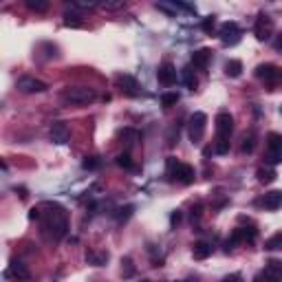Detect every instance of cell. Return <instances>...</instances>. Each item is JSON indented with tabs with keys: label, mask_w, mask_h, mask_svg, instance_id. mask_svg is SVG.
<instances>
[{
	"label": "cell",
	"mask_w": 282,
	"mask_h": 282,
	"mask_svg": "<svg viewBox=\"0 0 282 282\" xmlns=\"http://www.w3.org/2000/svg\"><path fill=\"white\" fill-rule=\"evenodd\" d=\"M40 218H42V227L49 234L53 241H60L66 236L68 232V216L64 212V207L57 203H44L40 207Z\"/></svg>",
	"instance_id": "6da1fadb"
},
{
	"label": "cell",
	"mask_w": 282,
	"mask_h": 282,
	"mask_svg": "<svg viewBox=\"0 0 282 282\" xmlns=\"http://www.w3.org/2000/svg\"><path fill=\"white\" fill-rule=\"evenodd\" d=\"M168 177L172 181H179L183 185H190L194 181V168L188 163H181L174 157L168 159Z\"/></svg>",
	"instance_id": "7a4b0ae2"
},
{
	"label": "cell",
	"mask_w": 282,
	"mask_h": 282,
	"mask_svg": "<svg viewBox=\"0 0 282 282\" xmlns=\"http://www.w3.org/2000/svg\"><path fill=\"white\" fill-rule=\"evenodd\" d=\"M97 97L93 88H86V86H73L64 90L62 95V102L64 104H71V106H84V104H90L93 99Z\"/></svg>",
	"instance_id": "3957f363"
},
{
	"label": "cell",
	"mask_w": 282,
	"mask_h": 282,
	"mask_svg": "<svg viewBox=\"0 0 282 282\" xmlns=\"http://www.w3.org/2000/svg\"><path fill=\"white\" fill-rule=\"evenodd\" d=\"M267 163H271V166L282 163V135H278V132L267 135Z\"/></svg>",
	"instance_id": "277c9868"
},
{
	"label": "cell",
	"mask_w": 282,
	"mask_h": 282,
	"mask_svg": "<svg viewBox=\"0 0 282 282\" xmlns=\"http://www.w3.org/2000/svg\"><path fill=\"white\" fill-rule=\"evenodd\" d=\"M205 126H207V115L205 113H194L190 117V128H188V135H190V141L192 143H199L205 135Z\"/></svg>",
	"instance_id": "5b68a950"
},
{
	"label": "cell",
	"mask_w": 282,
	"mask_h": 282,
	"mask_svg": "<svg viewBox=\"0 0 282 282\" xmlns=\"http://www.w3.org/2000/svg\"><path fill=\"white\" fill-rule=\"evenodd\" d=\"M218 35H221V40H223V44H238L241 42V35H243V31H241V26H238L236 22H223L221 24V31H218Z\"/></svg>",
	"instance_id": "8992f818"
},
{
	"label": "cell",
	"mask_w": 282,
	"mask_h": 282,
	"mask_svg": "<svg viewBox=\"0 0 282 282\" xmlns=\"http://www.w3.org/2000/svg\"><path fill=\"white\" fill-rule=\"evenodd\" d=\"M282 278V263L280 260H269L265 269L256 276V282H280Z\"/></svg>",
	"instance_id": "52a82bcc"
},
{
	"label": "cell",
	"mask_w": 282,
	"mask_h": 282,
	"mask_svg": "<svg viewBox=\"0 0 282 282\" xmlns=\"http://www.w3.org/2000/svg\"><path fill=\"white\" fill-rule=\"evenodd\" d=\"M234 130V119L230 113H218L216 115V139L230 141V135Z\"/></svg>",
	"instance_id": "ba28073f"
},
{
	"label": "cell",
	"mask_w": 282,
	"mask_h": 282,
	"mask_svg": "<svg viewBox=\"0 0 282 282\" xmlns=\"http://www.w3.org/2000/svg\"><path fill=\"white\" fill-rule=\"evenodd\" d=\"M271 33H274V22H271L269 15L260 13L256 18V24H254V35H256L260 42H265L271 38Z\"/></svg>",
	"instance_id": "9c48e42d"
},
{
	"label": "cell",
	"mask_w": 282,
	"mask_h": 282,
	"mask_svg": "<svg viewBox=\"0 0 282 282\" xmlns=\"http://www.w3.org/2000/svg\"><path fill=\"white\" fill-rule=\"evenodd\" d=\"M157 79L163 86H172V84H177V68L170 64V62H163L157 71Z\"/></svg>",
	"instance_id": "30bf717a"
},
{
	"label": "cell",
	"mask_w": 282,
	"mask_h": 282,
	"mask_svg": "<svg viewBox=\"0 0 282 282\" xmlns=\"http://www.w3.org/2000/svg\"><path fill=\"white\" fill-rule=\"evenodd\" d=\"M7 278H13L18 282H26L31 278V274H29V269H26L24 263H20V260H11V263H9V269H7Z\"/></svg>",
	"instance_id": "8fae6325"
},
{
	"label": "cell",
	"mask_w": 282,
	"mask_h": 282,
	"mask_svg": "<svg viewBox=\"0 0 282 282\" xmlns=\"http://www.w3.org/2000/svg\"><path fill=\"white\" fill-rule=\"evenodd\" d=\"M18 90H22V93H44L46 84L42 82V79H35V77H20L18 79Z\"/></svg>",
	"instance_id": "7c38bea8"
},
{
	"label": "cell",
	"mask_w": 282,
	"mask_h": 282,
	"mask_svg": "<svg viewBox=\"0 0 282 282\" xmlns=\"http://www.w3.org/2000/svg\"><path fill=\"white\" fill-rule=\"evenodd\" d=\"M260 205L269 212L278 210V207H282V192L280 190H271V192H267L263 199H260Z\"/></svg>",
	"instance_id": "4fadbf2b"
},
{
	"label": "cell",
	"mask_w": 282,
	"mask_h": 282,
	"mask_svg": "<svg viewBox=\"0 0 282 282\" xmlns=\"http://www.w3.org/2000/svg\"><path fill=\"white\" fill-rule=\"evenodd\" d=\"M51 141L57 143V146H64V143H68V128H66V124L55 121V124L51 126Z\"/></svg>",
	"instance_id": "5bb4252c"
},
{
	"label": "cell",
	"mask_w": 282,
	"mask_h": 282,
	"mask_svg": "<svg viewBox=\"0 0 282 282\" xmlns=\"http://www.w3.org/2000/svg\"><path fill=\"white\" fill-rule=\"evenodd\" d=\"M210 60H212V49H199L192 53V66L199 68V71H205L210 66Z\"/></svg>",
	"instance_id": "9a60e30c"
},
{
	"label": "cell",
	"mask_w": 282,
	"mask_h": 282,
	"mask_svg": "<svg viewBox=\"0 0 282 282\" xmlns=\"http://www.w3.org/2000/svg\"><path fill=\"white\" fill-rule=\"evenodd\" d=\"M256 77L258 79H265V82H274V79L280 77V71L274 64H260L256 68Z\"/></svg>",
	"instance_id": "2e32d148"
},
{
	"label": "cell",
	"mask_w": 282,
	"mask_h": 282,
	"mask_svg": "<svg viewBox=\"0 0 282 282\" xmlns=\"http://www.w3.org/2000/svg\"><path fill=\"white\" fill-rule=\"evenodd\" d=\"M117 82H119V86H121V90H124L126 95H130V97H135L137 93H139V84H137V79L132 77V75H119V79H117Z\"/></svg>",
	"instance_id": "e0dca14e"
},
{
	"label": "cell",
	"mask_w": 282,
	"mask_h": 282,
	"mask_svg": "<svg viewBox=\"0 0 282 282\" xmlns=\"http://www.w3.org/2000/svg\"><path fill=\"white\" fill-rule=\"evenodd\" d=\"M192 256L196 260H205V258H210L212 256V245H207V243H194V247H192Z\"/></svg>",
	"instance_id": "ac0fdd59"
},
{
	"label": "cell",
	"mask_w": 282,
	"mask_h": 282,
	"mask_svg": "<svg viewBox=\"0 0 282 282\" xmlns=\"http://www.w3.org/2000/svg\"><path fill=\"white\" fill-rule=\"evenodd\" d=\"M86 263L93 265V267H104L108 263V254L106 252H88L86 254Z\"/></svg>",
	"instance_id": "d6986e66"
},
{
	"label": "cell",
	"mask_w": 282,
	"mask_h": 282,
	"mask_svg": "<svg viewBox=\"0 0 282 282\" xmlns=\"http://www.w3.org/2000/svg\"><path fill=\"white\" fill-rule=\"evenodd\" d=\"M183 82H185V86H188L190 90H196V86H199V79H196V75H194V71H192V66H185L183 68Z\"/></svg>",
	"instance_id": "ffe728a7"
},
{
	"label": "cell",
	"mask_w": 282,
	"mask_h": 282,
	"mask_svg": "<svg viewBox=\"0 0 282 282\" xmlns=\"http://www.w3.org/2000/svg\"><path fill=\"white\" fill-rule=\"evenodd\" d=\"M225 73H227L230 77H238V75L243 73V62H241V60H230V62L225 64Z\"/></svg>",
	"instance_id": "44dd1931"
},
{
	"label": "cell",
	"mask_w": 282,
	"mask_h": 282,
	"mask_svg": "<svg viewBox=\"0 0 282 282\" xmlns=\"http://www.w3.org/2000/svg\"><path fill=\"white\" fill-rule=\"evenodd\" d=\"M276 170H271V168H260L258 170V181L260 183H271V181H276Z\"/></svg>",
	"instance_id": "7402d4cb"
},
{
	"label": "cell",
	"mask_w": 282,
	"mask_h": 282,
	"mask_svg": "<svg viewBox=\"0 0 282 282\" xmlns=\"http://www.w3.org/2000/svg\"><path fill=\"white\" fill-rule=\"evenodd\" d=\"M265 249H269V252H276V249H282V232L274 234V236H271L269 241L265 243Z\"/></svg>",
	"instance_id": "603a6c76"
},
{
	"label": "cell",
	"mask_w": 282,
	"mask_h": 282,
	"mask_svg": "<svg viewBox=\"0 0 282 282\" xmlns=\"http://www.w3.org/2000/svg\"><path fill=\"white\" fill-rule=\"evenodd\" d=\"M117 166L119 168H126V170H135V163H132V159H130V154L128 152H121V154H117Z\"/></svg>",
	"instance_id": "cb8c5ba5"
},
{
	"label": "cell",
	"mask_w": 282,
	"mask_h": 282,
	"mask_svg": "<svg viewBox=\"0 0 282 282\" xmlns=\"http://www.w3.org/2000/svg\"><path fill=\"white\" fill-rule=\"evenodd\" d=\"M135 265H132V260L130 258H124L121 260V274H124V278H132L135 276Z\"/></svg>",
	"instance_id": "d4e9b609"
},
{
	"label": "cell",
	"mask_w": 282,
	"mask_h": 282,
	"mask_svg": "<svg viewBox=\"0 0 282 282\" xmlns=\"http://www.w3.org/2000/svg\"><path fill=\"white\" fill-rule=\"evenodd\" d=\"M26 7H29L31 11H46V9H49V2H46V0H26Z\"/></svg>",
	"instance_id": "484cf974"
},
{
	"label": "cell",
	"mask_w": 282,
	"mask_h": 282,
	"mask_svg": "<svg viewBox=\"0 0 282 282\" xmlns=\"http://www.w3.org/2000/svg\"><path fill=\"white\" fill-rule=\"evenodd\" d=\"M154 7H157L159 11H166V13H170V15H177V11H179V4H177V2H172V4H168V2H157Z\"/></svg>",
	"instance_id": "4316f807"
},
{
	"label": "cell",
	"mask_w": 282,
	"mask_h": 282,
	"mask_svg": "<svg viewBox=\"0 0 282 282\" xmlns=\"http://www.w3.org/2000/svg\"><path fill=\"white\" fill-rule=\"evenodd\" d=\"M177 102H179V95L177 93H166L161 97V106H163V108H172Z\"/></svg>",
	"instance_id": "83f0119b"
},
{
	"label": "cell",
	"mask_w": 282,
	"mask_h": 282,
	"mask_svg": "<svg viewBox=\"0 0 282 282\" xmlns=\"http://www.w3.org/2000/svg\"><path fill=\"white\" fill-rule=\"evenodd\" d=\"M132 212H135V207H132V205H126V207H119V210H117V221H126V218H130L132 216Z\"/></svg>",
	"instance_id": "f1b7e54d"
},
{
	"label": "cell",
	"mask_w": 282,
	"mask_h": 282,
	"mask_svg": "<svg viewBox=\"0 0 282 282\" xmlns=\"http://www.w3.org/2000/svg\"><path fill=\"white\" fill-rule=\"evenodd\" d=\"M214 152H216V154H227V152H230V141H225V139H216V143H214Z\"/></svg>",
	"instance_id": "f546056e"
},
{
	"label": "cell",
	"mask_w": 282,
	"mask_h": 282,
	"mask_svg": "<svg viewBox=\"0 0 282 282\" xmlns=\"http://www.w3.org/2000/svg\"><path fill=\"white\" fill-rule=\"evenodd\" d=\"M241 234H243V243H254L256 241V230H254V227H243Z\"/></svg>",
	"instance_id": "4dcf8cb0"
},
{
	"label": "cell",
	"mask_w": 282,
	"mask_h": 282,
	"mask_svg": "<svg viewBox=\"0 0 282 282\" xmlns=\"http://www.w3.org/2000/svg\"><path fill=\"white\" fill-rule=\"evenodd\" d=\"M64 24L66 26H82V18L77 13H66L64 15Z\"/></svg>",
	"instance_id": "1f68e13d"
},
{
	"label": "cell",
	"mask_w": 282,
	"mask_h": 282,
	"mask_svg": "<svg viewBox=\"0 0 282 282\" xmlns=\"http://www.w3.org/2000/svg\"><path fill=\"white\" fill-rule=\"evenodd\" d=\"M104 9H108V11L124 9V0H106V2H104Z\"/></svg>",
	"instance_id": "d6a6232c"
},
{
	"label": "cell",
	"mask_w": 282,
	"mask_h": 282,
	"mask_svg": "<svg viewBox=\"0 0 282 282\" xmlns=\"http://www.w3.org/2000/svg\"><path fill=\"white\" fill-rule=\"evenodd\" d=\"M254 146H256V141H254V135H249V137H245V139H243V148H241V150L243 152H254Z\"/></svg>",
	"instance_id": "836d02e7"
},
{
	"label": "cell",
	"mask_w": 282,
	"mask_h": 282,
	"mask_svg": "<svg viewBox=\"0 0 282 282\" xmlns=\"http://www.w3.org/2000/svg\"><path fill=\"white\" fill-rule=\"evenodd\" d=\"M99 163H102V161H99L97 157H88L86 161L82 163V168H84V170H97V168H99Z\"/></svg>",
	"instance_id": "e575fe53"
},
{
	"label": "cell",
	"mask_w": 282,
	"mask_h": 282,
	"mask_svg": "<svg viewBox=\"0 0 282 282\" xmlns=\"http://www.w3.org/2000/svg\"><path fill=\"white\" fill-rule=\"evenodd\" d=\"M201 26H203V31H207V33H210L212 26H214V18H212V15H207V18L203 20V24H201Z\"/></svg>",
	"instance_id": "d590c367"
},
{
	"label": "cell",
	"mask_w": 282,
	"mask_h": 282,
	"mask_svg": "<svg viewBox=\"0 0 282 282\" xmlns=\"http://www.w3.org/2000/svg\"><path fill=\"white\" fill-rule=\"evenodd\" d=\"M179 223H181V212H179V210H174V212H172V216H170V225L177 227Z\"/></svg>",
	"instance_id": "8d00e7d4"
},
{
	"label": "cell",
	"mask_w": 282,
	"mask_h": 282,
	"mask_svg": "<svg viewBox=\"0 0 282 282\" xmlns=\"http://www.w3.org/2000/svg\"><path fill=\"white\" fill-rule=\"evenodd\" d=\"M274 49L276 51H282V33H278V38L274 40Z\"/></svg>",
	"instance_id": "74e56055"
},
{
	"label": "cell",
	"mask_w": 282,
	"mask_h": 282,
	"mask_svg": "<svg viewBox=\"0 0 282 282\" xmlns=\"http://www.w3.org/2000/svg\"><path fill=\"white\" fill-rule=\"evenodd\" d=\"M223 282H241V276H227Z\"/></svg>",
	"instance_id": "f35d334b"
},
{
	"label": "cell",
	"mask_w": 282,
	"mask_h": 282,
	"mask_svg": "<svg viewBox=\"0 0 282 282\" xmlns=\"http://www.w3.org/2000/svg\"><path fill=\"white\" fill-rule=\"evenodd\" d=\"M15 192H20V196H22V199H26V190H24V188H20V190L15 188Z\"/></svg>",
	"instance_id": "ab89813d"
}]
</instances>
